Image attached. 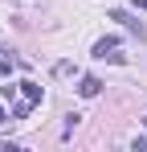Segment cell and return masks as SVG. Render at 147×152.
<instances>
[{"mask_svg":"<svg viewBox=\"0 0 147 152\" xmlns=\"http://www.w3.org/2000/svg\"><path fill=\"white\" fill-rule=\"evenodd\" d=\"M94 58H98V62H115V66H122V62H127V53L119 50V41H115V37L94 41Z\"/></svg>","mask_w":147,"mask_h":152,"instance_id":"1","label":"cell"},{"mask_svg":"<svg viewBox=\"0 0 147 152\" xmlns=\"http://www.w3.org/2000/svg\"><path fill=\"white\" fill-rule=\"evenodd\" d=\"M110 21H119V25L127 29V33H135V37L143 41V21H139V17H131V12H122V8H115V12H110Z\"/></svg>","mask_w":147,"mask_h":152,"instance_id":"2","label":"cell"},{"mask_svg":"<svg viewBox=\"0 0 147 152\" xmlns=\"http://www.w3.org/2000/svg\"><path fill=\"white\" fill-rule=\"evenodd\" d=\"M78 95H82V99H94V95H102V82H98V78H82V82H78Z\"/></svg>","mask_w":147,"mask_h":152,"instance_id":"3","label":"cell"},{"mask_svg":"<svg viewBox=\"0 0 147 152\" xmlns=\"http://www.w3.org/2000/svg\"><path fill=\"white\" fill-rule=\"evenodd\" d=\"M21 95L37 107V103H41V86H37V82H21Z\"/></svg>","mask_w":147,"mask_h":152,"instance_id":"4","label":"cell"},{"mask_svg":"<svg viewBox=\"0 0 147 152\" xmlns=\"http://www.w3.org/2000/svg\"><path fill=\"white\" fill-rule=\"evenodd\" d=\"M29 111H33V103H29V99L17 103V107H12V119H29Z\"/></svg>","mask_w":147,"mask_h":152,"instance_id":"5","label":"cell"},{"mask_svg":"<svg viewBox=\"0 0 147 152\" xmlns=\"http://www.w3.org/2000/svg\"><path fill=\"white\" fill-rule=\"evenodd\" d=\"M131 152H147V140H143V136H135V140H131Z\"/></svg>","mask_w":147,"mask_h":152,"instance_id":"6","label":"cell"},{"mask_svg":"<svg viewBox=\"0 0 147 152\" xmlns=\"http://www.w3.org/2000/svg\"><path fill=\"white\" fill-rule=\"evenodd\" d=\"M8 70H12V62H4V58H0V78L8 74Z\"/></svg>","mask_w":147,"mask_h":152,"instance_id":"7","label":"cell"},{"mask_svg":"<svg viewBox=\"0 0 147 152\" xmlns=\"http://www.w3.org/2000/svg\"><path fill=\"white\" fill-rule=\"evenodd\" d=\"M131 4H135V8H139V12H147V0H131Z\"/></svg>","mask_w":147,"mask_h":152,"instance_id":"8","label":"cell"},{"mask_svg":"<svg viewBox=\"0 0 147 152\" xmlns=\"http://www.w3.org/2000/svg\"><path fill=\"white\" fill-rule=\"evenodd\" d=\"M0 124H8V111H4V107H0Z\"/></svg>","mask_w":147,"mask_h":152,"instance_id":"9","label":"cell"},{"mask_svg":"<svg viewBox=\"0 0 147 152\" xmlns=\"http://www.w3.org/2000/svg\"><path fill=\"white\" fill-rule=\"evenodd\" d=\"M143 124H147V119H143Z\"/></svg>","mask_w":147,"mask_h":152,"instance_id":"10","label":"cell"}]
</instances>
